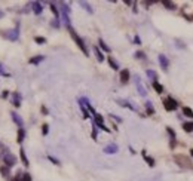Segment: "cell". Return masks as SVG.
I'll return each mask as SVG.
<instances>
[{
	"instance_id": "22",
	"label": "cell",
	"mask_w": 193,
	"mask_h": 181,
	"mask_svg": "<svg viewBox=\"0 0 193 181\" xmlns=\"http://www.w3.org/2000/svg\"><path fill=\"white\" fill-rule=\"evenodd\" d=\"M79 107H80V110H82V113H83V117H85V119H88V117H89V110H88V108H86L82 103H80V101H79Z\"/></svg>"
},
{
	"instance_id": "12",
	"label": "cell",
	"mask_w": 193,
	"mask_h": 181,
	"mask_svg": "<svg viewBox=\"0 0 193 181\" xmlns=\"http://www.w3.org/2000/svg\"><path fill=\"white\" fill-rule=\"evenodd\" d=\"M20 157H21V162H22V165L24 166H28V159H27V156H25V150L24 149H20Z\"/></svg>"
},
{
	"instance_id": "39",
	"label": "cell",
	"mask_w": 193,
	"mask_h": 181,
	"mask_svg": "<svg viewBox=\"0 0 193 181\" xmlns=\"http://www.w3.org/2000/svg\"><path fill=\"white\" fill-rule=\"evenodd\" d=\"M134 43H135V45H141V39H140L138 36H135V37H134Z\"/></svg>"
},
{
	"instance_id": "36",
	"label": "cell",
	"mask_w": 193,
	"mask_h": 181,
	"mask_svg": "<svg viewBox=\"0 0 193 181\" xmlns=\"http://www.w3.org/2000/svg\"><path fill=\"white\" fill-rule=\"evenodd\" d=\"M22 174H24V172H18V174H17V177H15V178H12L10 181H21V178H22Z\"/></svg>"
},
{
	"instance_id": "15",
	"label": "cell",
	"mask_w": 193,
	"mask_h": 181,
	"mask_svg": "<svg viewBox=\"0 0 193 181\" xmlns=\"http://www.w3.org/2000/svg\"><path fill=\"white\" fill-rule=\"evenodd\" d=\"M0 174H2V177L3 178H9L10 177V171H9V168L8 166H0Z\"/></svg>"
},
{
	"instance_id": "19",
	"label": "cell",
	"mask_w": 193,
	"mask_h": 181,
	"mask_svg": "<svg viewBox=\"0 0 193 181\" xmlns=\"http://www.w3.org/2000/svg\"><path fill=\"white\" fill-rule=\"evenodd\" d=\"M79 5H80V6H83V9H85V10H88L89 13H92V12H94L92 6H91L89 3H86V2H82V0H80V2H79Z\"/></svg>"
},
{
	"instance_id": "24",
	"label": "cell",
	"mask_w": 193,
	"mask_h": 181,
	"mask_svg": "<svg viewBox=\"0 0 193 181\" xmlns=\"http://www.w3.org/2000/svg\"><path fill=\"white\" fill-rule=\"evenodd\" d=\"M153 89H155L157 94H162V92H164V86L160 85V83H157V82H153Z\"/></svg>"
},
{
	"instance_id": "27",
	"label": "cell",
	"mask_w": 193,
	"mask_h": 181,
	"mask_svg": "<svg viewBox=\"0 0 193 181\" xmlns=\"http://www.w3.org/2000/svg\"><path fill=\"white\" fill-rule=\"evenodd\" d=\"M51 10H52V13L55 15V20H58V18H59V12H58V8H57L55 3H51Z\"/></svg>"
},
{
	"instance_id": "34",
	"label": "cell",
	"mask_w": 193,
	"mask_h": 181,
	"mask_svg": "<svg viewBox=\"0 0 193 181\" xmlns=\"http://www.w3.org/2000/svg\"><path fill=\"white\" fill-rule=\"evenodd\" d=\"M48 159H49V160L54 163V165H59V160H58L57 157H54V156H48Z\"/></svg>"
},
{
	"instance_id": "30",
	"label": "cell",
	"mask_w": 193,
	"mask_h": 181,
	"mask_svg": "<svg viewBox=\"0 0 193 181\" xmlns=\"http://www.w3.org/2000/svg\"><path fill=\"white\" fill-rule=\"evenodd\" d=\"M34 42L39 43V45H45V43H46V39H45V37H40V36H36V37H34Z\"/></svg>"
},
{
	"instance_id": "43",
	"label": "cell",
	"mask_w": 193,
	"mask_h": 181,
	"mask_svg": "<svg viewBox=\"0 0 193 181\" xmlns=\"http://www.w3.org/2000/svg\"><path fill=\"white\" fill-rule=\"evenodd\" d=\"M3 16H5V12H3V10H0V20H2Z\"/></svg>"
},
{
	"instance_id": "1",
	"label": "cell",
	"mask_w": 193,
	"mask_h": 181,
	"mask_svg": "<svg viewBox=\"0 0 193 181\" xmlns=\"http://www.w3.org/2000/svg\"><path fill=\"white\" fill-rule=\"evenodd\" d=\"M67 30H69V33H70L71 39H73V40L76 42V45H77V46L80 48V51H82V52H83V54H85V55L88 57V55H89V52H88V48H86V45L83 43V40H82V39H80V37L77 36V33L74 31V28H73L71 25H69V27H67Z\"/></svg>"
},
{
	"instance_id": "32",
	"label": "cell",
	"mask_w": 193,
	"mask_h": 181,
	"mask_svg": "<svg viewBox=\"0 0 193 181\" xmlns=\"http://www.w3.org/2000/svg\"><path fill=\"white\" fill-rule=\"evenodd\" d=\"M48 132H49V125L45 123V125L42 126V134H43V135H48Z\"/></svg>"
},
{
	"instance_id": "17",
	"label": "cell",
	"mask_w": 193,
	"mask_h": 181,
	"mask_svg": "<svg viewBox=\"0 0 193 181\" xmlns=\"http://www.w3.org/2000/svg\"><path fill=\"white\" fill-rule=\"evenodd\" d=\"M24 138H25V131L21 128V129H18V137H17V141L21 144V143L24 141Z\"/></svg>"
},
{
	"instance_id": "13",
	"label": "cell",
	"mask_w": 193,
	"mask_h": 181,
	"mask_svg": "<svg viewBox=\"0 0 193 181\" xmlns=\"http://www.w3.org/2000/svg\"><path fill=\"white\" fill-rule=\"evenodd\" d=\"M43 59H45V57H43V55H36V57H33V58H30V64L37 65V64H40Z\"/></svg>"
},
{
	"instance_id": "2",
	"label": "cell",
	"mask_w": 193,
	"mask_h": 181,
	"mask_svg": "<svg viewBox=\"0 0 193 181\" xmlns=\"http://www.w3.org/2000/svg\"><path fill=\"white\" fill-rule=\"evenodd\" d=\"M0 36L10 40V42H17L18 37H20V31L18 28H13V30H3V31H0Z\"/></svg>"
},
{
	"instance_id": "23",
	"label": "cell",
	"mask_w": 193,
	"mask_h": 181,
	"mask_svg": "<svg viewBox=\"0 0 193 181\" xmlns=\"http://www.w3.org/2000/svg\"><path fill=\"white\" fill-rule=\"evenodd\" d=\"M146 111H147V114H155V107L150 101L146 103Z\"/></svg>"
},
{
	"instance_id": "8",
	"label": "cell",
	"mask_w": 193,
	"mask_h": 181,
	"mask_svg": "<svg viewBox=\"0 0 193 181\" xmlns=\"http://www.w3.org/2000/svg\"><path fill=\"white\" fill-rule=\"evenodd\" d=\"M159 62H160V67H162V68L166 71V70H168V67H169V61H168L166 55L160 54V55H159Z\"/></svg>"
},
{
	"instance_id": "40",
	"label": "cell",
	"mask_w": 193,
	"mask_h": 181,
	"mask_svg": "<svg viewBox=\"0 0 193 181\" xmlns=\"http://www.w3.org/2000/svg\"><path fill=\"white\" fill-rule=\"evenodd\" d=\"M52 25H54L55 28H58V27H59V21H58V20H54V21H52Z\"/></svg>"
},
{
	"instance_id": "37",
	"label": "cell",
	"mask_w": 193,
	"mask_h": 181,
	"mask_svg": "<svg viewBox=\"0 0 193 181\" xmlns=\"http://www.w3.org/2000/svg\"><path fill=\"white\" fill-rule=\"evenodd\" d=\"M110 117L113 119V120H116V122H122V119H120V117H117V116H115V114H110Z\"/></svg>"
},
{
	"instance_id": "18",
	"label": "cell",
	"mask_w": 193,
	"mask_h": 181,
	"mask_svg": "<svg viewBox=\"0 0 193 181\" xmlns=\"http://www.w3.org/2000/svg\"><path fill=\"white\" fill-rule=\"evenodd\" d=\"M117 104L122 106V107H128V108H131V110H135V107H134L132 104H129V103L125 101V100H117Z\"/></svg>"
},
{
	"instance_id": "3",
	"label": "cell",
	"mask_w": 193,
	"mask_h": 181,
	"mask_svg": "<svg viewBox=\"0 0 193 181\" xmlns=\"http://www.w3.org/2000/svg\"><path fill=\"white\" fill-rule=\"evenodd\" d=\"M3 162H5V166L12 168V166L17 165L18 159H17V156L12 154V153H5V154H3Z\"/></svg>"
},
{
	"instance_id": "31",
	"label": "cell",
	"mask_w": 193,
	"mask_h": 181,
	"mask_svg": "<svg viewBox=\"0 0 193 181\" xmlns=\"http://www.w3.org/2000/svg\"><path fill=\"white\" fill-rule=\"evenodd\" d=\"M135 58L137 59H146V55H144V52L138 51V52H135Z\"/></svg>"
},
{
	"instance_id": "7",
	"label": "cell",
	"mask_w": 193,
	"mask_h": 181,
	"mask_svg": "<svg viewBox=\"0 0 193 181\" xmlns=\"http://www.w3.org/2000/svg\"><path fill=\"white\" fill-rule=\"evenodd\" d=\"M10 117H12V120H13L15 123H17V126H18L20 129L24 126V120L21 119V116H20V114H17L15 111H10Z\"/></svg>"
},
{
	"instance_id": "21",
	"label": "cell",
	"mask_w": 193,
	"mask_h": 181,
	"mask_svg": "<svg viewBox=\"0 0 193 181\" xmlns=\"http://www.w3.org/2000/svg\"><path fill=\"white\" fill-rule=\"evenodd\" d=\"M183 129L186 132H193V122H186L183 123Z\"/></svg>"
},
{
	"instance_id": "26",
	"label": "cell",
	"mask_w": 193,
	"mask_h": 181,
	"mask_svg": "<svg viewBox=\"0 0 193 181\" xmlns=\"http://www.w3.org/2000/svg\"><path fill=\"white\" fill-rule=\"evenodd\" d=\"M162 5L166 8V9H171V10H174L177 6H175V3H172V2H168V0H164L162 2Z\"/></svg>"
},
{
	"instance_id": "41",
	"label": "cell",
	"mask_w": 193,
	"mask_h": 181,
	"mask_svg": "<svg viewBox=\"0 0 193 181\" xmlns=\"http://www.w3.org/2000/svg\"><path fill=\"white\" fill-rule=\"evenodd\" d=\"M42 113H43V114H48V113H49V111H48V108H46L45 106H42Z\"/></svg>"
},
{
	"instance_id": "38",
	"label": "cell",
	"mask_w": 193,
	"mask_h": 181,
	"mask_svg": "<svg viewBox=\"0 0 193 181\" xmlns=\"http://www.w3.org/2000/svg\"><path fill=\"white\" fill-rule=\"evenodd\" d=\"M0 76H6V77H9V73H6L2 67H0Z\"/></svg>"
},
{
	"instance_id": "5",
	"label": "cell",
	"mask_w": 193,
	"mask_h": 181,
	"mask_svg": "<svg viewBox=\"0 0 193 181\" xmlns=\"http://www.w3.org/2000/svg\"><path fill=\"white\" fill-rule=\"evenodd\" d=\"M106 154H115V153H117L119 152V147H117V144H115V143H111V144H107L106 147H104V150H103Z\"/></svg>"
},
{
	"instance_id": "33",
	"label": "cell",
	"mask_w": 193,
	"mask_h": 181,
	"mask_svg": "<svg viewBox=\"0 0 193 181\" xmlns=\"http://www.w3.org/2000/svg\"><path fill=\"white\" fill-rule=\"evenodd\" d=\"M21 181H31V175H30L28 172H24V174H22V178H21Z\"/></svg>"
},
{
	"instance_id": "4",
	"label": "cell",
	"mask_w": 193,
	"mask_h": 181,
	"mask_svg": "<svg viewBox=\"0 0 193 181\" xmlns=\"http://www.w3.org/2000/svg\"><path fill=\"white\" fill-rule=\"evenodd\" d=\"M164 107H165L166 111H174L177 107H178V104H177V101L174 100V98L168 96L166 100H164Z\"/></svg>"
},
{
	"instance_id": "20",
	"label": "cell",
	"mask_w": 193,
	"mask_h": 181,
	"mask_svg": "<svg viewBox=\"0 0 193 181\" xmlns=\"http://www.w3.org/2000/svg\"><path fill=\"white\" fill-rule=\"evenodd\" d=\"M146 74H147V77H149V79H152L153 82H156V79H157V73H156L155 70H147V71H146Z\"/></svg>"
},
{
	"instance_id": "29",
	"label": "cell",
	"mask_w": 193,
	"mask_h": 181,
	"mask_svg": "<svg viewBox=\"0 0 193 181\" xmlns=\"http://www.w3.org/2000/svg\"><path fill=\"white\" fill-rule=\"evenodd\" d=\"M98 43H100V48L103 49V51H106V52H110V48H108V46L104 43V40H103V39H100V40H98Z\"/></svg>"
},
{
	"instance_id": "16",
	"label": "cell",
	"mask_w": 193,
	"mask_h": 181,
	"mask_svg": "<svg viewBox=\"0 0 193 181\" xmlns=\"http://www.w3.org/2000/svg\"><path fill=\"white\" fill-rule=\"evenodd\" d=\"M94 52H95V55H96V59H98L100 62H103V61H104V55H103V52H101V51H100V49L96 48V46L94 48Z\"/></svg>"
},
{
	"instance_id": "35",
	"label": "cell",
	"mask_w": 193,
	"mask_h": 181,
	"mask_svg": "<svg viewBox=\"0 0 193 181\" xmlns=\"http://www.w3.org/2000/svg\"><path fill=\"white\" fill-rule=\"evenodd\" d=\"M92 138L96 140V125H95V122H94V126H92Z\"/></svg>"
},
{
	"instance_id": "42",
	"label": "cell",
	"mask_w": 193,
	"mask_h": 181,
	"mask_svg": "<svg viewBox=\"0 0 193 181\" xmlns=\"http://www.w3.org/2000/svg\"><path fill=\"white\" fill-rule=\"evenodd\" d=\"M8 95H9L8 91H3V92H2V98H8Z\"/></svg>"
},
{
	"instance_id": "6",
	"label": "cell",
	"mask_w": 193,
	"mask_h": 181,
	"mask_svg": "<svg viewBox=\"0 0 193 181\" xmlns=\"http://www.w3.org/2000/svg\"><path fill=\"white\" fill-rule=\"evenodd\" d=\"M135 85H137V91H138V94L141 96H146L147 95V91H146V88H144V85L141 83V79L138 76H135Z\"/></svg>"
},
{
	"instance_id": "28",
	"label": "cell",
	"mask_w": 193,
	"mask_h": 181,
	"mask_svg": "<svg viewBox=\"0 0 193 181\" xmlns=\"http://www.w3.org/2000/svg\"><path fill=\"white\" fill-rule=\"evenodd\" d=\"M183 113H184V116H187V117H193V110L190 107H183Z\"/></svg>"
},
{
	"instance_id": "10",
	"label": "cell",
	"mask_w": 193,
	"mask_h": 181,
	"mask_svg": "<svg viewBox=\"0 0 193 181\" xmlns=\"http://www.w3.org/2000/svg\"><path fill=\"white\" fill-rule=\"evenodd\" d=\"M30 6H31V9H33V12H34L36 15H40L42 10H43V6H42V3H39V2H31Z\"/></svg>"
},
{
	"instance_id": "11",
	"label": "cell",
	"mask_w": 193,
	"mask_h": 181,
	"mask_svg": "<svg viewBox=\"0 0 193 181\" xmlns=\"http://www.w3.org/2000/svg\"><path fill=\"white\" fill-rule=\"evenodd\" d=\"M129 76H131L129 74V70H126V68L120 71V83H123V85L128 83V82H129Z\"/></svg>"
},
{
	"instance_id": "14",
	"label": "cell",
	"mask_w": 193,
	"mask_h": 181,
	"mask_svg": "<svg viewBox=\"0 0 193 181\" xmlns=\"http://www.w3.org/2000/svg\"><path fill=\"white\" fill-rule=\"evenodd\" d=\"M141 153H143L144 160L147 162V165H149V166H155V160H153V157H149V156H147V153H146V150H143Z\"/></svg>"
},
{
	"instance_id": "9",
	"label": "cell",
	"mask_w": 193,
	"mask_h": 181,
	"mask_svg": "<svg viewBox=\"0 0 193 181\" xmlns=\"http://www.w3.org/2000/svg\"><path fill=\"white\" fill-rule=\"evenodd\" d=\"M21 100H22V96H21L20 92H13L12 94V104L15 107H20L21 106Z\"/></svg>"
},
{
	"instance_id": "25",
	"label": "cell",
	"mask_w": 193,
	"mask_h": 181,
	"mask_svg": "<svg viewBox=\"0 0 193 181\" xmlns=\"http://www.w3.org/2000/svg\"><path fill=\"white\" fill-rule=\"evenodd\" d=\"M108 64H110V67L113 68V70H119V64L111 58V57H108Z\"/></svg>"
},
{
	"instance_id": "44",
	"label": "cell",
	"mask_w": 193,
	"mask_h": 181,
	"mask_svg": "<svg viewBox=\"0 0 193 181\" xmlns=\"http://www.w3.org/2000/svg\"><path fill=\"white\" fill-rule=\"evenodd\" d=\"M190 154H192V156H193V149H192V150H190Z\"/></svg>"
}]
</instances>
